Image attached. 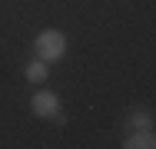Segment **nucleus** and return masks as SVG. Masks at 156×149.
<instances>
[{"label":"nucleus","instance_id":"1","mask_svg":"<svg viewBox=\"0 0 156 149\" xmlns=\"http://www.w3.org/2000/svg\"><path fill=\"white\" fill-rule=\"evenodd\" d=\"M33 47H37V57L40 60H60L66 53V40H63L60 30H43Z\"/></svg>","mask_w":156,"mask_h":149},{"label":"nucleus","instance_id":"2","mask_svg":"<svg viewBox=\"0 0 156 149\" xmlns=\"http://www.w3.org/2000/svg\"><path fill=\"white\" fill-rule=\"evenodd\" d=\"M33 113L40 119H60V99L53 96V93H37L33 96Z\"/></svg>","mask_w":156,"mask_h":149},{"label":"nucleus","instance_id":"3","mask_svg":"<svg viewBox=\"0 0 156 149\" xmlns=\"http://www.w3.org/2000/svg\"><path fill=\"white\" fill-rule=\"evenodd\" d=\"M153 146H156L153 133H136V136L126 139V149H153Z\"/></svg>","mask_w":156,"mask_h":149},{"label":"nucleus","instance_id":"4","mask_svg":"<svg viewBox=\"0 0 156 149\" xmlns=\"http://www.w3.org/2000/svg\"><path fill=\"white\" fill-rule=\"evenodd\" d=\"M27 80H30V83H43V80H47V63H43V60L27 63Z\"/></svg>","mask_w":156,"mask_h":149}]
</instances>
